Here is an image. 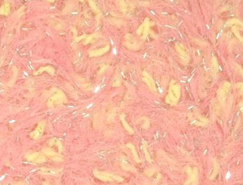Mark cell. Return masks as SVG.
<instances>
[{
  "mask_svg": "<svg viewBox=\"0 0 243 185\" xmlns=\"http://www.w3.org/2000/svg\"><path fill=\"white\" fill-rule=\"evenodd\" d=\"M95 176L98 179H101L102 181H121L122 178L120 177L119 176L114 175L108 173L106 172H99V171H95L94 172Z\"/></svg>",
  "mask_w": 243,
  "mask_h": 185,
  "instance_id": "6da1fadb",
  "label": "cell"
},
{
  "mask_svg": "<svg viewBox=\"0 0 243 185\" xmlns=\"http://www.w3.org/2000/svg\"><path fill=\"white\" fill-rule=\"evenodd\" d=\"M26 159L29 161L35 163H42L47 161L45 156L39 152H35V153H30L26 155Z\"/></svg>",
  "mask_w": 243,
  "mask_h": 185,
  "instance_id": "7a4b0ae2",
  "label": "cell"
},
{
  "mask_svg": "<svg viewBox=\"0 0 243 185\" xmlns=\"http://www.w3.org/2000/svg\"><path fill=\"white\" fill-rule=\"evenodd\" d=\"M44 128H45V123L44 121H41L40 123H38L36 129L30 134L31 138L34 140H37L42 136V133H44Z\"/></svg>",
  "mask_w": 243,
  "mask_h": 185,
  "instance_id": "3957f363",
  "label": "cell"
},
{
  "mask_svg": "<svg viewBox=\"0 0 243 185\" xmlns=\"http://www.w3.org/2000/svg\"><path fill=\"white\" fill-rule=\"evenodd\" d=\"M63 100V95H61L60 94H57L55 95L53 97H51L50 100L48 102V105L49 107H55V106L60 104Z\"/></svg>",
  "mask_w": 243,
  "mask_h": 185,
  "instance_id": "277c9868",
  "label": "cell"
},
{
  "mask_svg": "<svg viewBox=\"0 0 243 185\" xmlns=\"http://www.w3.org/2000/svg\"><path fill=\"white\" fill-rule=\"evenodd\" d=\"M59 170L56 169H51V168H42L41 169V172L45 175H58Z\"/></svg>",
  "mask_w": 243,
  "mask_h": 185,
  "instance_id": "5b68a950",
  "label": "cell"
},
{
  "mask_svg": "<svg viewBox=\"0 0 243 185\" xmlns=\"http://www.w3.org/2000/svg\"><path fill=\"white\" fill-rule=\"evenodd\" d=\"M45 154H47L49 157H51V158L53 159H59V157H58V154H56V152H54L53 151L47 150L45 151Z\"/></svg>",
  "mask_w": 243,
  "mask_h": 185,
  "instance_id": "8992f818",
  "label": "cell"
},
{
  "mask_svg": "<svg viewBox=\"0 0 243 185\" xmlns=\"http://www.w3.org/2000/svg\"><path fill=\"white\" fill-rule=\"evenodd\" d=\"M44 185H49V184H48V183H46V182H45V183H44Z\"/></svg>",
  "mask_w": 243,
  "mask_h": 185,
  "instance_id": "52a82bcc",
  "label": "cell"
},
{
  "mask_svg": "<svg viewBox=\"0 0 243 185\" xmlns=\"http://www.w3.org/2000/svg\"><path fill=\"white\" fill-rule=\"evenodd\" d=\"M7 185H10V184H7Z\"/></svg>",
  "mask_w": 243,
  "mask_h": 185,
  "instance_id": "ba28073f",
  "label": "cell"
}]
</instances>
